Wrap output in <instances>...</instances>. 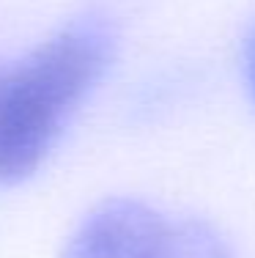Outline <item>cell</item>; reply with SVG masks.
Here are the masks:
<instances>
[{"label": "cell", "instance_id": "cell-3", "mask_svg": "<svg viewBox=\"0 0 255 258\" xmlns=\"http://www.w3.org/2000/svg\"><path fill=\"white\" fill-rule=\"evenodd\" d=\"M156 258H233L225 239L206 220H181L165 225Z\"/></svg>", "mask_w": 255, "mask_h": 258}, {"label": "cell", "instance_id": "cell-2", "mask_svg": "<svg viewBox=\"0 0 255 258\" xmlns=\"http://www.w3.org/2000/svg\"><path fill=\"white\" fill-rule=\"evenodd\" d=\"M165 225L140 198H107L82 217L63 258H156Z\"/></svg>", "mask_w": 255, "mask_h": 258}, {"label": "cell", "instance_id": "cell-1", "mask_svg": "<svg viewBox=\"0 0 255 258\" xmlns=\"http://www.w3.org/2000/svg\"><path fill=\"white\" fill-rule=\"evenodd\" d=\"M115 44L113 22L88 11L6 69L0 91V184H20L44 165L71 115L113 66Z\"/></svg>", "mask_w": 255, "mask_h": 258}, {"label": "cell", "instance_id": "cell-5", "mask_svg": "<svg viewBox=\"0 0 255 258\" xmlns=\"http://www.w3.org/2000/svg\"><path fill=\"white\" fill-rule=\"evenodd\" d=\"M3 77H6V69H0V91H3Z\"/></svg>", "mask_w": 255, "mask_h": 258}, {"label": "cell", "instance_id": "cell-4", "mask_svg": "<svg viewBox=\"0 0 255 258\" xmlns=\"http://www.w3.org/2000/svg\"><path fill=\"white\" fill-rule=\"evenodd\" d=\"M244 60H247V80H250V91L255 99V25L247 36V50H244Z\"/></svg>", "mask_w": 255, "mask_h": 258}]
</instances>
